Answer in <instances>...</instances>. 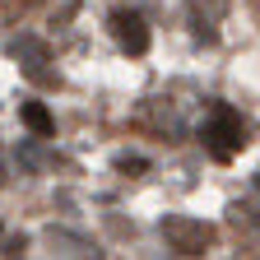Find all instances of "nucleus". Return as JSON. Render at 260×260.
Segmentation results:
<instances>
[{"instance_id":"f257e3e1","label":"nucleus","mask_w":260,"mask_h":260,"mask_svg":"<svg viewBox=\"0 0 260 260\" xmlns=\"http://www.w3.org/2000/svg\"><path fill=\"white\" fill-rule=\"evenodd\" d=\"M158 233H162V242H168L177 255H200L214 242V228L200 223V218H190V214H168L158 223Z\"/></svg>"},{"instance_id":"f03ea898","label":"nucleus","mask_w":260,"mask_h":260,"mask_svg":"<svg viewBox=\"0 0 260 260\" xmlns=\"http://www.w3.org/2000/svg\"><path fill=\"white\" fill-rule=\"evenodd\" d=\"M205 144H209V153L214 158H233L242 144H246V125H242V116L233 112V107H214V116L205 121Z\"/></svg>"},{"instance_id":"7ed1b4c3","label":"nucleus","mask_w":260,"mask_h":260,"mask_svg":"<svg viewBox=\"0 0 260 260\" xmlns=\"http://www.w3.org/2000/svg\"><path fill=\"white\" fill-rule=\"evenodd\" d=\"M112 32H116V42L130 51V56H144L149 51V23L140 10H116L112 14Z\"/></svg>"},{"instance_id":"20e7f679","label":"nucleus","mask_w":260,"mask_h":260,"mask_svg":"<svg viewBox=\"0 0 260 260\" xmlns=\"http://www.w3.org/2000/svg\"><path fill=\"white\" fill-rule=\"evenodd\" d=\"M10 56L23 60L28 75H42V65H47V47H42L38 38H14V42H10Z\"/></svg>"},{"instance_id":"39448f33","label":"nucleus","mask_w":260,"mask_h":260,"mask_svg":"<svg viewBox=\"0 0 260 260\" xmlns=\"http://www.w3.org/2000/svg\"><path fill=\"white\" fill-rule=\"evenodd\" d=\"M19 116H23V125H28L38 140H47L51 130H56V121H51V112H47L42 103H23V107H19Z\"/></svg>"}]
</instances>
